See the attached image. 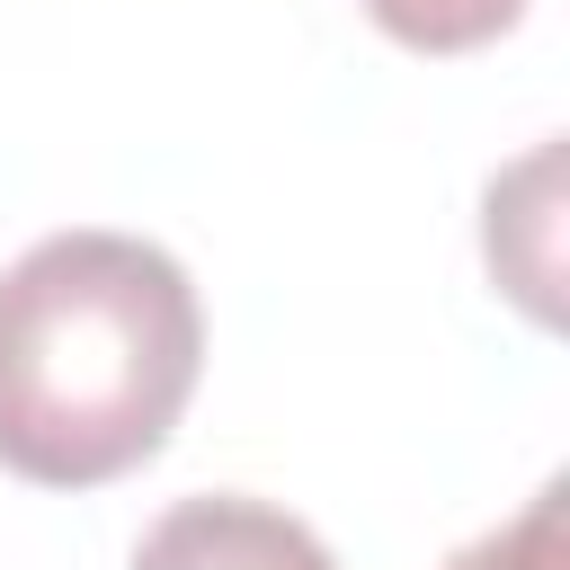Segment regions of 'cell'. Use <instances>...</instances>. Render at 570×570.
I'll return each mask as SVG.
<instances>
[{
  "instance_id": "6da1fadb",
  "label": "cell",
  "mask_w": 570,
  "mask_h": 570,
  "mask_svg": "<svg viewBox=\"0 0 570 570\" xmlns=\"http://www.w3.org/2000/svg\"><path fill=\"white\" fill-rule=\"evenodd\" d=\"M196 365L205 312L169 249L53 232L0 276V463L45 490H98L169 445Z\"/></svg>"
},
{
  "instance_id": "7a4b0ae2",
  "label": "cell",
  "mask_w": 570,
  "mask_h": 570,
  "mask_svg": "<svg viewBox=\"0 0 570 570\" xmlns=\"http://www.w3.org/2000/svg\"><path fill=\"white\" fill-rule=\"evenodd\" d=\"M134 570H338V561L303 517L214 490V499L160 508L151 534L134 543Z\"/></svg>"
},
{
  "instance_id": "3957f363",
  "label": "cell",
  "mask_w": 570,
  "mask_h": 570,
  "mask_svg": "<svg viewBox=\"0 0 570 570\" xmlns=\"http://www.w3.org/2000/svg\"><path fill=\"white\" fill-rule=\"evenodd\" d=\"M365 18L410 53H472L525 18V0H365Z\"/></svg>"
},
{
  "instance_id": "277c9868",
  "label": "cell",
  "mask_w": 570,
  "mask_h": 570,
  "mask_svg": "<svg viewBox=\"0 0 570 570\" xmlns=\"http://www.w3.org/2000/svg\"><path fill=\"white\" fill-rule=\"evenodd\" d=\"M445 570H561V481H552V490H534L499 534L463 543Z\"/></svg>"
}]
</instances>
